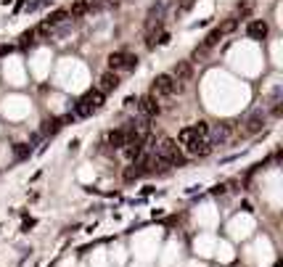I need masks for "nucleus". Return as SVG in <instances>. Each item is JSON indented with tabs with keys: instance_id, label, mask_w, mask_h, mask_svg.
I'll return each mask as SVG.
<instances>
[{
	"instance_id": "f257e3e1",
	"label": "nucleus",
	"mask_w": 283,
	"mask_h": 267,
	"mask_svg": "<svg viewBox=\"0 0 283 267\" xmlns=\"http://www.w3.org/2000/svg\"><path fill=\"white\" fill-rule=\"evenodd\" d=\"M209 122H196V125H188L178 133V140L180 143V151H186L188 156H209L212 154V140H209Z\"/></svg>"
},
{
	"instance_id": "f03ea898",
	"label": "nucleus",
	"mask_w": 283,
	"mask_h": 267,
	"mask_svg": "<svg viewBox=\"0 0 283 267\" xmlns=\"http://www.w3.org/2000/svg\"><path fill=\"white\" fill-rule=\"evenodd\" d=\"M178 93H183V88L172 80L170 72H164V74H156V77H154V82H151V93H148V95L154 98L159 106H162V103H170Z\"/></svg>"
},
{
	"instance_id": "7ed1b4c3",
	"label": "nucleus",
	"mask_w": 283,
	"mask_h": 267,
	"mask_svg": "<svg viewBox=\"0 0 283 267\" xmlns=\"http://www.w3.org/2000/svg\"><path fill=\"white\" fill-rule=\"evenodd\" d=\"M103 103H106V95L101 90H88V93L74 103V114H77V117H90V114L101 111Z\"/></svg>"
},
{
	"instance_id": "20e7f679",
	"label": "nucleus",
	"mask_w": 283,
	"mask_h": 267,
	"mask_svg": "<svg viewBox=\"0 0 283 267\" xmlns=\"http://www.w3.org/2000/svg\"><path fill=\"white\" fill-rule=\"evenodd\" d=\"M138 69V56L130 50H114L109 56V72L114 74H125V72H135Z\"/></svg>"
},
{
	"instance_id": "39448f33",
	"label": "nucleus",
	"mask_w": 283,
	"mask_h": 267,
	"mask_svg": "<svg viewBox=\"0 0 283 267\" xmlns=\"http://www.w3.org/2000/svg\"><path fill=\"white\" fill-rule=\"evenodd\" d=\"M265 119H267L265 109H254L246 119L241 122L243 127H238V133H241V135H254V133H259V130L265 127Z\"/></svg>"
},
{
	"instance_id": "423d86ee",
	"label": "nucleus",
	"mask_w": 283,
	"mask_h": 267,
	"mask_svg": "<svg viewBox=\"0 0 283 267\" xmlns=\"http://www.w3.org/2000/svg\"><path fill=\"white\" fill-rule=\"evenodd\" d=\"M170 74H172V80L178 82L180 88H186V82L193 80V64H190V61H178Z\"/></svg>"
},
{
	"instance_id": "0eeeda50",
	"label": "nucleus",
	"mask_w": 283,
	"mask_h": 267,
	"mask_svg": "<svg viewBox=\"0 0 283 267\" xmlns=\"http://www.w3.org/2000/svg\"><path fill=\"white\" fill-rule=\"evenodd\" d=\"M267 32H270V27H267L265 19H251L246 24V35L251 37V40H265Z\"/></svg>"
},
{
	"instance_id": "6e6552de",
	"label": "nucleus",
	"mask_w": 283,
	"mask_h": 267,
	"mask_svg": "<svg viewBox=\"0 0 283 267\" xmlns=\"http://www.w3.org/2000/svg\"><path fill=\"white\" fill-rule=\"evenodd\" d=\"M117 88H119V74H114V72L106 69L101 77H98V88H95V90H101L103 95L111 93V90H117Z\"/></svg>"
},
{
	"instance_id": "1a4fd4ad",
	"label": "nucleus",
	"mask_w": 283,
	"mask_h": 267,
	"mask_svg": "<svg viewBox=\"0 0 283 267\" xmlns=\"http://www.w3.org/2000/svg\"><path fill=\"white\" fill-rule=\"evenodd\" d=\"M138 106H141V111H143V117H146V119L156 117V114H162V106H159L151 95H143L141 101H138Z\"/></svg>"
},
{
	"instance_id": "9d476101",
	"label": "nucleus",
	"mask_w": 283,
	"mask_h": 267,
	"mask_svg": "<svg viewBox=\"0 0 283 267\" xmlns=\"http://www.w3.org/2000/svg\"><path fill=\"white\" fill-rule=\"evenodd\" d=\"M236 27H238V19H236V16H231V19H225L223 21V24H220L217 29H220V35H231V32H236Z\"/></svg>"
},
{
	"instance_id": "9b49d317",
	"label": "nucleus",
	"mask_w": 283,
	"mask_h": 267,
	"mask_svg": "<svg viewBox=\"0 0 283 267\" xmlns=\"http://www.w3.org/2000/svg\"><path fill=\"white\" fill-rule=\"evenodd\" d=\"M220 40H223V35H220V29H212V32L206 35V40H204L201 45H204V48H209V50H212V48H215V45H217Z\"/></svg>"
},
{
	"instance_id": "f8f14e48",
	"label": "nucleus",
	"mask_w": 283,
	"mask_h": 267,
	"mask_svg": "<svg viewBox=\"0 0 283 267\" xmlns=\"http://www.w3.org/2000/svg\"><path fill=\"white\" fill-rule=\"evenodd\" d=\"M159 45H167V43H170V32H162V35H159V40H156Z\"/></svg>"
}]
</instances>
